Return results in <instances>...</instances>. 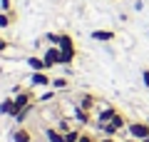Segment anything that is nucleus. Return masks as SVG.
Here are the masks:
<instances>
[{
    "mask_svg": "<svg viewBox=\"0 0 149 142\" xmlns=\"http://www.w3.org/2000/svg\"><path fill=\"white\" fill-rule=\"evenodd\" d=\"M57 47H60V65H70L74 60V55H77V47H74V40L70 35H60V42H57Z\"/></svg>",
    "mask_w": 149,
    "mask_h": 142,
    "instance_id": "obj_1",
    "label": "nucleus"
},
{
    "mask_svg": "<svg viewBox=\"0 0 149 142\" xmlns=\"http://www.w3.org/2000/svg\"><path fill=\"white\" fill-rule=\"evenodd\" d=\"M127 132L129 137H134V140H144V137H149V122H129L127 125Z\"/></svg>",
    "mask_w": 149,
    "mask_h": 142,
    "instance_id": "obj_2",
    "label": "nucleus"
},
{
    "mask_svg": "<svg viewBox=\"0 0 149 142\" xmlns=\"http://www.w3.org/2000/svg\"><path fill=\"white\" fill-rule=\"evenodd\" d=\"M27 105H32V95H30V92H22V90H20V92L13 97V117H15L17 112L22 110V107H27Z\"/></svg>",
    "mask_w": 149,
    "mask_h": 142,
    "instance_id": "obj_3",
    "label": "nucleus"
},
{
    "mask_svg": "<svg viewBox=\"0 0 149 142\" xmlns=\"http://www.w3.org/2000/svg\"><path fill=\"white\" fill-rule=\"evenodd\" d=\"M60 47L57 45H50L47 50H45V55H42V60H45V65H47V70L50 67H55V65H60Z\"/></svg>",
    "mask_w": 149,
    "mask_h": 142,
    "instance_id": "obj_4",
    "label": "nucleus"
},
{
    "mask_svg": "<svg viewBox=\"0 0 149 142\" xmlns=\"http://www.w3.org/2000/svg\"><path fill=\"white\" fill-rule=\"evenodd\" d=\"M30 82L37 85V87H47V85H52V80H50L47 70H42V72H32L30 75Z\"/></svg>",
    "mask_w": 149,
    "mask_h": 142,
    "instance_id": "obj_5",
    "label": "nucleus"
},
{
    "mask_svg": "<svg viewBox=\"0 0 149 142\" xmlns=\"http://www.w3.org/2000/svg\"><path fill=\"white\" fill-rule=\"evenodd\" d=\"M114 115H117V107H112V105H109V107H104V110H102L100 115H97V127L107 125V122H109Z\"/></svg>",
    "mask_w": 149,
    "mask_h": 142,
    "instance_id": "obj_6",
    "label": "nucleus"
},
{
    "mask_svg": "<svg viewBox=\"0 0 149 142\" xmlns=\"http://www.w3.org/2000/svg\"><path fill=\"white\" fill-rule=\"evenodd\" d=\"M27 67H30L32 72H42V70H47V65H45L42 58H35V55H30V58H27Z\"/></svg>",
    "mask_w": 149,
    "mask_h": 142,
    "instance_id": "obj_7",
    "label": "nucleus"
},
{
    "mask_svg": "<svg viewBox=\"0 0 149 142\" xmlns=\"http://www.w3.org/2000/svg\"><path fill=\"white\" fill-rule=\"evenodd\" d=\"M92 40L109 42V40H114V32H112V30H92Z\"/></svg>",
    "mask_w": 149,
    "mask_h": 142,
    "instance_id": "obj_8",
    "label": "nucleus"
},
{
    "mask_svg": "<svg viewBox=\"0 0 149 142\" xmlns=\"http://www.w3.org/2000/svg\"><path fill=\"white\" fill-rule=\"evenodd\" d=\"M45 137H47V142H67L65 135L57 130V127H47V130H45Z\"/></svg>",
    "mask_w": 149,
    "mask_h": 142,
    "instance_id": "obj_9",
    "label": "nucleus"
},
{
    "mask_svg": "<svg viewBox=\"0 0 149 142\" xmlns=\"http://www.w3.org/2000/svg\"><path fill=\"white\" fill-rule=\"evenodd\" d=\"M13 142H32V135L25 127H17V130L13 132Z\"/></svg>",
    "mask_w": 149,
    "mask_h": 142,
    "instance_id": "obj_10",
    "label": "nucleus"
},
{
    "mask_svg": "<svg viewBox=\"0 0 149 142\" xmlns=\"http://www.w3.org/2000/svg\"><path fill=\"white\" fill-rule=\"evenodd\" d=\"M95 97H92V95H82V97H80V102H77V107H82V110H87V112H90L92 110V107H95Z\"/></svg>",
    "mask_w": 149,
    "mask_h": 142,
    "instance_id": "obj_11",
    "label": "nucleus"
},
{
    "mask_svg": "<svg viewBox=\"0 0 149 142\" xmlns=\"http://www.w3.org/2000/svg\"><path fill=\"white\" fill-rule=\"evenodd\" d=\"M74 120L80 122V125H90V112L82 110V107H74Z\"/></svg>",
    "mask_w": 149,
    "mask_h": 142,
    "instance_id": "obj_12",
    "label": "nucleus"
},
{
    "mask_svg": "<svg viewBox=\"0 0 149 142\" xmlns=\"http://www.w3.org/2000/svg\"><path fill=\"white\" fill-rule=\"evenodd\" d=\"M0 115H13V97H5L0 102Z\"/></svg>",
    "mask_w": 149,
    "mask_h": 142,
    "instance_id": "obj_13",
    "label": "nucleus"
},
{
    "mask_svg": "<svg viewBox=\"0 0 149 142\" xmlns=\"http://www.w3.org/2000/svg\"><path fill=\"white\" fill-rule=\"evenodd\" d=\"M80 137H82V130H70V132H65V140H67V142H80Z\"/></svg>",
    "mask_w": 149,
    "mask_h": 142,
    "instance_id": "obj_14",
    "label": "nucleus"
},
{
    "mask_svg": "<svg viewBox=\"0 0 149 142\" xmlns=\"http://www.w3.org/2000/svg\"><path fill=\"white\" fill-rule=\"evenodd\" d=\"M67 85H70L67 77H55V80H52V87H55V90H65Z\"/></svg>",
    "mask_w": 149,
    "mask_h": 142,
    "instance_id": "obj_15",
    "label": "nucleus"
},
{
    "mask_svg": "<svg viewBox=\"0 0 149 142\" xmlns=\"http://www.w3.org/2000/svg\"><path fill=\"white\" fill-rule=\"evenodd\" d=\"M30 110H32V105H27V107H22V110L17 112V115H15V120H17V122H25V117L30 115Z\"/></svg>",
    "mask_w": 149,
    "mask_h": 142,
    "instance_id": "obj_16",
    "label": "nucleus"
},
{
    "mask_svg": "<svg viewBox=\"0 0 149 142\" xmlns=\"http://www.w3.org/2000/svg\"><path fill=\"white\" fill-rule=\"evenodd\" d=\"M13 22V15L10 13H0V27H8Z\"/></svg>",
    "mask_w": 149,
    "mask_h": 142,
    "instance_id": "obj_17",
    "label": "nucleus"
},
{
    "mask_svg": "<svg viewBox=\"0 0 149 142\" xmlns=\"http://www.w3.org/2000/svg\"><path fill=\"white\" fill-rule=\"evenodd\" d=\"M57 130L62 132V135H65V132H70V130H72V127H70V120H60L57 122Z\"/></svg>",
    "mask_w": 149,
    "mask_h": 142,
    "instance_id": "obj_18",
    "label": "nucleus"
},
{
    "mask_svg": "<svg viewBox=\"0 0 149 142\" xmlns=\"http://www.w3.org/2000/svg\"><path fill=\"white\" fill-rule=\"evenodd\" d=\"M47 42H50V45H57V42H60V35H57V32H47Z\"/></svg>",
    "mask_w": 149,
    "mask_h": 142,
    "instance_id": "obj_19",
    "label": "nucleus"
},
{
    "mask_svg": "<svg viewBox=\"0 0 149 142\" xmlns=\"http://www.w3.org/2000/svg\"><path fill=\"white\" fill-rule=\"evenodd\" d=\"M0 8H3V13H10L13 3H10V0H0Z\"/></svg>",
    "mask_w": 149,
    "mask_h": 142,
    "instance_id": "obj_20",
    "label": "nucleus"
},
{
    "mask_svg": "<svg viewBox=\"0 0 149 142\" xmlns=\"http://www.w3.org/2000/svg\"><path fill=\"white\" fill-rule=\"evenodd\" d=\"M80 142H97L95 137L90 135V132H82V137H80Z\"/></svg>",
    "mask_w": 149,
    "mask_h": 142,
    "instance_id": "obj_21",
    "label": "nucleus"
},
{
    "mask_svg": "<svg viewBox=\"0 0 149 142\" xmlns=\"http://www.w3.org/2000/svg\"><path fill=\"white\" fill-rule=\"evenodd\" d=\"M142 80H144V85L149 87V70H142Z\"/></svg>",
    "mask_w": 149,
    "mask_h": 142,
    "instance_id": "obj_22",
    "label": "nucleus"
},
{
    "mask_svg": "<svg viewBox=\"0 0 149 142\" xmlns=\"http://www.w3.org/2000/svg\"><path fill=\"white\" fill-rule=\"evenodd\" d=\"M5 50H8V40H5V37H0V53H5Z\"/></svg>",
    "mask_w": 149,
    "mask_h": 142,
    "instance_id": "obj_23",
    "label": "nucleus"
},
{
    "mask_svg": "<svg viewBox=\"0 0 149 142\" xmlns=\"http://www.w3.org/2000/svg\"><path fill=\"white\" fill-rule=\"evenodd\" d=\"M52 95H55V92H45L42 97H40V102H47V100H52Z\"/></svg>",
    "mask_w": 149,
    "mask_h": 142,
    "instance_id": "obj_24",
    "label": "nucleus"
},
{
    "mask_svg": "<svg viewBox=\"0 0 149 142\" xmlns=\"http://www.w3.org/2000/svg\"><path fill=\"white\" fill-rule=\"evenodd\" d=\"M100 142H117V140H114V137H102Z\"/></svg>",
    "mask_w": 149,
    "mask_h": 142,
    "instance_id": "obj_25",
    "label": "nucleus"
},
{
    "mask_svg": "<svg viewBox=\"0 0 149 142\" xmlns=\"http://www.w3.org/2000/svg\"><path fill=\"white\" fill-rule=\"evenodd\" d=\"M122 142H139V140H134V137H127V140H122Z\"/></svg>",
    "mask_w": 149,
    "mask_h": 142,
    "instance_id": "obj_26",
    "label": "nucleus"
},
{
    "mask_svg": "<svg viewBox=\"0 0 149 142\" xmlns=\"http://www.w3.org/2000/svg\"><path fill=\"white\" fill-rule=\"evenodd\" d=\"M139 142H149V137H144V140H139Z\"/></svg>",
    "mask_w": 149,
    "mask_h": 142,
    "instance_id": "obj_27",
    "label": "nucleus"
}]
</instances>
